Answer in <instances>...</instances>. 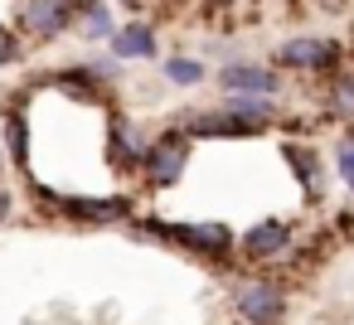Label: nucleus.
Here are the masks:
<instances>
[{
  "label": "nucleus",
  "mask_w": 354,
  "mask_h": 325,
  "mask_svg": "<svg viewBox=\"0 0 354 325\" xmlns=\"http://www.w3.org/2000/svg\"><path fill=\"white\" fill-rule=\"evenodd\" d=\"M223 107H228L233 117H243L257 136H262L267 127H277V122H281V102H277V98H257V93H223Z\"/></svg>",
  "instance_id": "nucleus-14"
},
{
  "label": "nucleus",
  "mask_w": 354,
  "mask_h": 325,
  "mask_svg": "<svg viewBox=\"0 0 354 325\" xmlns=\"http://www.w3.org/2000/svg\"><path fill=\"white\" fill-rule=\"evenodd\" d=\"M107 49H112V59H122V64L160 59V30H156L151 20H127V25H117V35L107 39Z\"/></svg>",
  "instance_id": "nucleus-9"
},
{
  "label": "nucleus",
  "mask_w": 354,
  "mask_h": 325,
  "mask_svg": "<svg viewBox=\"0 0 354 325\" xmlns=\"http://www.w3.org/2000/svg\"><path fill=\"white\" fill-rule=\"evenodd\" d=\"M10 25H15L25 39H35V44H54V39L68 35L78 20H73V10H68V0H15V6H10Z\"/></svg>",
  "instance_id": "nucleus-3"
},
{
  "label": "nucleus",
  "mask_w": 354,
  "mask_h": 325,
  "mask_svg": "<svg viewBox=\"0 0 354 325\" xmlns=\"http://www.w3.org/2000/svg\"><path fill=\"white\" fill-rule=\"evenodd\" d=\"M54 214H64V219H73V223H122V219L131 214V199H127V194H112V199L73 194V199H59Z\"/></svg>",
  "instance_id": "nucleus-10"
},
{
  "label": "nucleus",
  "mask_w": 354,
  "mask_h": 325,
  "mask_svg": "<svg viewBox=\"0 0 354 325\" xmlns=\"http://www.w3.org/2000/svg\"><path fill=\"white\" fill-rule=\"evenodd\" d=\"M146 151H151V141L131 127V122H122L117 112H112V146H107V160H112V170H122V175H141V165H146Z\"/></svg>",
  "instance_id": "nucleus-12"
},
{
  "label": "nucleus",
  "mask_w": 354,
  "mask_h": 325,
  "mask_svg": "<svg viewBox=\"0 0 354 325\" xmlns=\"http://www.w3.org/2000/svg\"><path fill=\"white\" fill-rule=\"evenodd\" d=\"M83 64H88V73H93L97 83H107V88L127 78V64H122V59H83Z\"/></svg>",
  "instance_id": "nucleus-20"
},
{
  "label": "nucleus",
  "mask_w": 354,
  "mask_h": 325,
  "mask_svg": "<svg viewBox=\"0 0 354 325\" xmlns=\"http://www.w3.org/2000/svg\"><path fill=\"white\" fill-rule=\"evenodd\" d=\"M189 156H194V136H189L180 122L160 127V131L151 136V151H146V165H141L146 185H151V189H175L180 175L189 170Z\"/></svg>",
  "instance_id": "nucleus-2"
},
{
  "label": "nucleus",
  "mask_w": 354,
  "mask_h": 325,
  "mask_svg": "<svg viewBox=\"0 0 354 325\" xmlns=\"http://www.w3.org/2000/svg\"><path fill=\"white\" fill-rule=\"evenodd\" d=\"M214 78L223 93H257V98H281V88H286V78L272 64H248V59H228Z\"/></svg>",
  "instance_id": "nucleus-6"
},
{
  "label": "nucleus",
  "mask_w": 354,
  "mask_h": 325,
  "mask_svg": "<svg viewBox=\"0 0 354 325\" xmlns=\"http://www.w3.org/2000/svg\"><path fill=\"white\" fill-rule=\"evenodd\" d=\"M25 59V35L15 25H0V68H15Z\"/></svg>",
  "instance_id": "nucleus-18"
},
{
  "label": "nucleus",
  "mask_w": 354,
  "mask_h": 325,
  "mask_svg": "<svg viewBox=\"0 0 354 325\" xmlns=\"http://www.w3.org/2000/svg\"><path fill=\"white\" fill-rule=\"evenodd\" d=\"M243 6H248V0H199V15H204V20H218V25L233 30V25H238L233 15H238Z\"/></svg>",
  "instance_id": "nucleus-19"
},
{
  "label": "nucleus",
  "mask_w": 354,
  "mask_h": 325,
  "mask_svg": "<svg viewBox=\"0 0 354 325\" xmlns=\"http://www.w3.org/2000/svg\"><path fill=\"white\" fill-rule=\"evenodd\" d=\"M0 165H6V156H0Z\"/></svg>",
  "instance_id": "nucleus-24"
},
{
  "label": "nucleus",
  "mask_w": 354,
  "mask_h": 325,
  "mask_svg": "<svg viewBox=\"0 0 354 325\" xmlns=\"http://www.w3.org/2000/svg\"><path fill=\"white\" fill-rule=\"evenodd\" d=\"M335 170H339V180H354V131L335 141Z\"/></svg>",
  "instance_id": "nucleus-21"
},
{
  "label": "nucleus",
  "mask_w": 354,
  "mask_h": 325,
  "mask_svg": "<svg viewBox=\"0 0 354 325\" xmlns=\"http://www.w3.org/2000/svg\"><path fill=\"white\" fill-rule=\"evenodd\" d=\"M281 160L296 170L301 189L320 199V189H325V160H320V151H315V146H306V141H286V146H281Z\"/></svg>",
  "instance_id": "nucleus-15"
},
{
  "label": "nucleus",
  "mask_w": 354,
  "mask_h": 325,
  "mask_svg": "<svg viewBox=\"0 0 354 325\" xmlns=\"http://www.w3.org/2000/svg\"><path fill=\"white\" fill-rule=\"evenodd\" d=\"M344 185H349V194H354V180H344Z\"/></svg>",
  "instance_id": "nucleus-23"
},
{
  "label": "nucleus",
  "mask_w": 354,
  "mask_h": 325,
  "mask_svg": "<svg viewBox=\"0 0 354 325\" xmlns=\"http://www.w3.org/2000/svg\"><path fill=\"white\" fill-rule=\"evenodd\" d=\"M156 64H160V78L170 88H199L209 78L204 59H194V54H170V59H156Z\"/></svg>",
  "instance_id": "nucleus-16"
},
{
  "label": "nucleus",
  "mask_w": 354,
  "mask_h": 325,
  "mask_svg": "<svg viewBox=\"0 0 354 325\" xmlns=\"http://www.w3.org/2000/svg\"><path fill=\"white\" fill-rule=\"evenodd\" d=\"M78 30H83V39H88V44H107V39L117 35V20H112V10H107V6H97V10H88V15L78 20Z\"/></svg>",
  "instance_id": "nucleus-17"
},
{
  "label": "nucleus",
  "mask_w": 354,
  "mask_h": 325,
  "mask_svg": "<svg viewBox=\"0 0 354 325\" xmlns=\"http://www.w3.org/2000/svg\"><path fill=\"white\" fill-rule=\"evenodd\" d=\"M0 136H6L10 165H30V117H25V93H10V102H0Z\"/></svg>",
  "instance_id": "nucleus-11"
},
{
  "label": "nucleus",
  "mask_w": 354,
  "mask_h": 325,
  "mask_svg": "<svg viewBox=\"0 0 354 325\" xmlns=\"http://www.w3.org/2000/svg\"><path fill=\"white\" fill-rule=\"evenodd\" d=\"M320 117L325 122H344V127H354V73L349 68H339L335 78H320Z\"/></svg>",
  "instance_id": "nucleus-13"
},
{
  "label": "nucleus",
  "mask_w": 354,
  "mask_h": 325,
  "mask_svg": "<svg viewBox=\"0 0 354 325\" xmlns=\"http://www.w3.org/2000/svg\"><path fill=\"white\" fill-rule=\"evenodd\" d=\"M180 127L194 136V141H248V136H257L243 117H233L228 107H204V112H185L180 117Z\"/></svg>",
  "instance_id": "nucleus-8"
},
{
  "label": "nucleus",
  "mask_w": 354,
  "mask_h": 325,
  "mask_svg": "<svg viewBox=\"0 0 354 325\" xmlns=\"http://www.w3.org/2000/svg\"><path fill=\"white\" fill-rule=\"evenodd\" d=\"M349 49L339 39H325V35H291L277 44L272 54V68L277 73H310V78H335L344 68Z\"/></svg>",
  "instance_id": "nucleus-1"
},
{
  "label": "nucleus",
  "mask_w": 354,
  "mask_h": 325,
  "mask_svg": "<svg viewBox=\"0 0 354 325\" xmlns=\"http://www.w3.org/2000/svg\"><path fill=\"white\" fill-rule=\"evenodd\" d=\"M170 243L204 257V262H218V267L238 262V238L228 223H170Z\"/></svg>",
  "instance_id": "nucleus-4"
},
{
  "label": "nucleus",
  "mask_w": 354,
  "mask_h": 325,
  "mask_svg": "<svg viewBox=\"0 0 354 325\" xmlns=\"http://www.w3.org/2000/svg\"><path fill=\"white\" fill-rule=\"evenodd\" d=\"M10 204H15V199H10V189H6V180H0V223H6V219H10Z\"/></svg>",
  "instance_id": "nucleus-22"
},
{
  "label": "nucleus",
  "mask_w": 354,
  "mask_h": 325,
  "mask_svg": "<svg viewBox=\"0 0 354 325\" xmlns=\"http://www.w3.org/2000/svg\"><path fill=\"white\" fill-rule=\"evenodd\" d=\"M291 252V223L286 219H262L238 238V262L248 267H272Z\"/></svg>",
  "instance_id": "nucleus-5"
},
{
  "label": "nucleus",
  "mask_w": 354,
  "mask_h": 325,
  "mask_svg": "<svg viewBox=\"0 0 354 325\" xmlns=\"http://www.w3.org/2000/svg\"><path fill=\"white\" fill-rule=\"evenodd\" d=\"M233 310L248 325H281L286 320V291L272 281H248L233 291Z\"/></svg>",
  "instance_id": "nucleus-7"
}]
</instances>
